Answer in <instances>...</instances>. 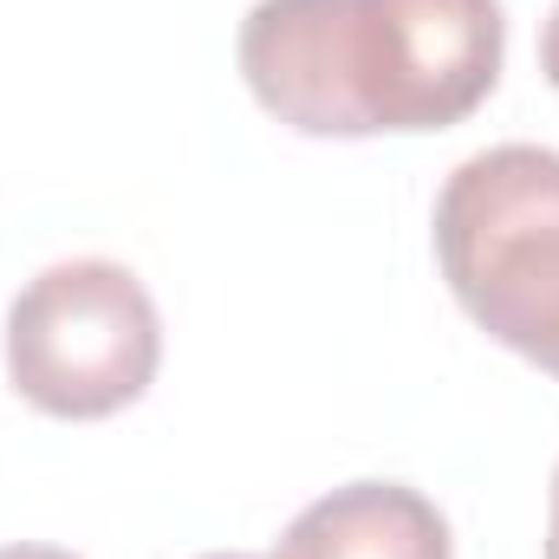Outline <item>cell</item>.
<instances>
[{
    "instance_id": "6da1fadb",
    "label": "cell",
    "mask_w": 559,
    "mask_h": 559,
    "mask_svg": "<svg viewBox=\"0 0 559 559\" xmlns=\"http://www.w3.org/2000/svg\"><path fill=\"white\" fill-rule=\"evenodd\" d=\"M261 111L299 138L449 131L508 59L501 0H254L235 39Z\"/></svg>"
},
{
    "instance_id": "7a4b0ae2",
    "label": "cell",
    "mask_w": 559,
    "mask_h": 559,
    "mask_svg": "<svg viewBox=\"0 0 559 559\" xmlns=\"http://www.w3.org/2000/svg\"><path fill=\"white\" fill-rule=\"evenodd\" d=\"M436 267L495 345L559 378V150H475L436 195Z\"/></svg>"
},
{
    "instance_id": "3957f363",
    "label": "cell",
    "mask_w": 559,
    "mask_h": 559,
    "mask_svg": "<svg viewBox=\"0 0 559 559\" xmlns=\"http://www.w3.org/2000/svg\"><path fill=\"white\" fill-rule=\"evenodd\" d=\"M156 299L118 261H59L26 280L7 306V378L46 417H118L156 384Z\"/></svg>"
},
{
    "instance_id": "277c9868",
    "label": "cell",
    "mask_w": 559,
    "mask_h": 559,
    "mask_svg": "<svg viewBox=\"0 0 559 559\" xmlns=\"http://www.w3.org/2000/svg\"><path fill=\"white\" fill-rule=\"evenodd\" d=\"M274 559H455L442 508L404 481H345L299 508Z\"/></svg>"
},
{
    "instance_id": "5b68a950",
    "label": "cell",
    "mask_w": 559,
    "mask_h": 559,
    "mask_svg": "<svg viewBox=\"0 0 559 559\" xmlns=\"http://www.w3.org/2000/svg\"><path fill=\"white\" fill-rule=\"evenodd\" d=\"M540 72L554 79V92H559V7L547 13V26H540Z\"/></svg>"
},
{
    "instance_id": "8992f818",
    "label": "cell",
    "mask_w": 559,
    "mask_h": 559,
    "mask_svg": "<svg viewBox=\"0 0 559 559\" xmlns=\"http://www.w3.org/2000/svg\"><path fill=\"white\" fill-rule=\"evenodd\" d=\"M0 559H79V554H66V547H0Z\"/></svg>"
},
{
    "instance_id": "52a82bcc",
    "label": "cell",
    "mask_w": 559,
    "mask_h": 559,
    "mask_svg": "<svg viewBox=\"0 0 559 559\" xmlns=\"http://www.w3.org/2000/svg\"><path fill=\"white\" fill-rule=\"evenodd\" d=\"M547 559H559V468H554V508H547Z\"/></svg>"
},
{
    "instance_id": "ba28073f",
    "label": "cell",
    "mask_w": 559,
    "mask_h": 559,
    "mask_svg": "<svg viewBox=\"0 0 559 559\" xmlns=\"http://www.w3.org/2000/svg\"><path fill=\"white\" fill-rule=\"evenodd\" d=\"M202 559H274V554H202Z\"/></svg>"
}]
</instances>
